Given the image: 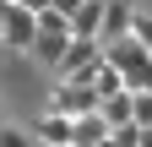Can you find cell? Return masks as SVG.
I'll use <instances>...</instances> for the list:
<instances>
[{"instance_id": "cell-7", "label": "cell", "mask_w": 152, "mask_h": 147, "mask_svg": "<svg viewBox=\"0 0 152 147\" xmlns=\"http://www.w3.org/2000/svg\"><path fill=\"white\" fill-rule=\"evenodd\" d=\"M16 6H27V11H49L54 0H16Z\"/></svg>"}, {"instance_id": "cell-2", "label": "cell", "mask_w": 152, "mask_h": 147, "mask_svg": "<svg viewBox=\"0 0 152 147\" xmlns=\"http://www.w3.org/2000/svg\"><path fill=\"white\" fill-rule=\"evenodd\" d=\"M33 38H38V11H27V6H16V0H11V16H6L0 44H11V49H27V54H33Z\"/></svg>"}, {"instance_id": "cell-6", "label": "cell", "mask_w": 152, "mask_h": 147, "mask_svg": "<svg viewBox=\"0 0 152 147\" xmlns=\"http://www.w3.org/2000/svg\"><path fill=\"white\" fill-rule=\"evenodd\" d=\"M136 125H152V93H136Z\"/></svg>"}, {"instance_id": "cell-8", "label": "cell", "mask_w": 152, "mask_h": 147, "mask_svg": "<svg viewBox=\"0 0 152 147\" xmlns=\"http://www.w3.org/2000/svg\"><path fill=\"white\" fill-rule=\"evenodd\" d=\"M6 16H11V0H0V33H6Z\"/></svg>"}, {"instance_id": "cell-4", "label": "cell", "mask_w": 152, "mask_h": 147, "mask_svg": "<svg viewBox=\"0 0 152 147\" xmlns=\"http://www.w3.org/2000/svg\"><path fill=\"white\" fill-rule=\"evenodd\" d=\"M65 44H71V38H60V33H38V38H33V60H44V65H60Z\"/></svg>"}, {"instance_id": "cell-1", "label": "cell", "mask_w": 152, "mask_h": 147, "mask_svg": "<svg viewBox=\"0 0 152 147\" xmlns=\"http://www.w3.org/2000/svg\"><path fill=\"white\" fill-rule=\"evenodd\" d=\"M49 109L65 115V120H82V115H98V109H103V93H98L92 82H65L60 93L49 98Z\"/></svg>"}, {"instance_id": "cell-3", "label": "cell", "mask_w": 152, "mask_h": 147, "mask_svg": "<svg viewBox=\"0 0 152 147\" xmlns=\"http://www.w3.org/2000/svg\"><path fill=\"white\" fill-rule=\"evenodd\" d=\"M33 142H38V147H71V142H76V120H65V115L49 109V115L33 125Z\"/></svg>"}, {"instance_id": "cell-5", "label": "cell", "mask_w": 152, "mask_h": 147, "mask_svg": "<svg viewBox=\"0 0 152 147\" xmlns=\"http://www.w3.org/2000/svg\"><path fill=\"white\" fill-rule=\"evenodd\" d=\"M0 147H33V131H22V125H0Z\"/></svg>"}]
</instances>
